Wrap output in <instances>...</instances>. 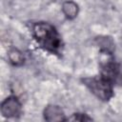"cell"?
<instances>
[{
  "mask_svg": "<svg viewBox=\"0 0 122 122\" xmlns=\"http://www.w3.org/2000/svg\"><path fill=\"white\" fill-rule=\"evenodd\" d=\"M82 82L92 93L102 101H109L113 96V83L102 75L83 78Z\"/></svg>",
  "mask_w": 122,
  "mask_h": 122,
  "instance_id": "2",
  "label": "cell"
},
{
  "mask_svg": "<svg viewBox=\"0 0 122 122\" xmlns=\"http://www.w3.org/2000/svg\"><path fill=\"white\" fill-rule=\"evenodd\" d=\"M115 83L122 86V67L120 68V71H119V73H118V76H117V79H116Z\"/></svg>",
  "mask_w": 122,
  "mask_h": 122,
  "instance_id": "9",
  "label": "cell"
},
{
  "mask_svg": "<svg viewBox=\"0 0 122 122\" xmlns=\"http://www.w3.org/2000/svg\"><path fill=\"white\" fill-rule=\"evenodd\" d=\"M32 36L37 44L45 51L59 54L63 48V43L57 30L50 23L38 22L32 26Z\"/></svg>",
  "mask_w": 122,
  "mask_h": 122,
  "instance_id": "1",
  "label": "cell"
},
{
  "mask_svg": "<svg viewBox=\"0 0 122 122\" xmlns=\"http://www.w3.org/2000/svg\"><path fill=\"white\" fill-rule=\"evenodd\" d=\"M1 113L3 116L8 118L20 116L22 113V105L19 99L14 95L7 97L1 103Z\"/></svg>",
  "mask_w": 122,
  "mask_h": 122,
  "instance_id": "3",
  "label": "cell"
},
{
  "mask_svg": "<svg viewBox=\"0 0 122 122\" xmlns=\"http://www.w3.org/2000/svg\"><path fill=\"white\" fill-rule=\"evenodd\" d=\"M70 120H76V121H91L92 117L88 116L85 113H73Z\"/></svg>",
  "mask_w": 122,
  "mask_h": 122,
  "instance_id": "8",
  "label": "cell"
},
{
  "mask_svg": "<svg viewBox=\"0 0 122 122\" xmlns=\"http://www.w3.org/2000/svg\"><path fill=\"white\" fill-rule=\"evenodd\" d=\"M8 57L10 62L14 66H20L24 63V55L17 49H12L9 51Z\"/></svg>",
  "mask_w": 122,
  "mask_h": 122,
  "instance_id": "7",
  "label": "cell"
},
{
  "mask_svg": "<svg viewBox=\"0 0 122 122\" xmlns=\"http://www.w3.org/2000/svg\"><path fill=\"white\" fill-rule=\"evenodd\" d=\"M44 119L49 122L55 121H65L67 118L65 117V113L63 110L57 105H49L44 110Z\"/></svg>",
  "mask_w": 122,
  "mask_h": 122,
  "instance_id": "4",
  "label": "cell"
},
{
  "mask_svg": "<svg viewBox=\"0 0 122 122\" xmlns=\"http://www.w3.org/2000/svg\"><path fill=\"white\" fill-rule=\"evenodd\" d=\"M62 11L68 19L71 20V19H74L77 16L78 11H79V8H78V5L75 2H73L71 0H69V1H66V2L63 3Z\"/></svg>",
  "mask_w": 122,
  "mask_h": 122,
  "instance_id": "5",
  "label": "cell"
},
{
  "mask_svg": "<svg viewBox=\"0 0 122 122\" xmlns=\"http://www.w3.org/2000/svg\"><path fill=\"white\" fill-rule=\"evenodd\" d=\"M96 43L99 46L101 51L111 54L114 49V44L111 37L108 36H100L96 38Z\"/></svg>",
  "mask_w": 122,
  "mask_h": 122,
  "instance_id": "6",
  "label": "cell"
}]
</instances>
